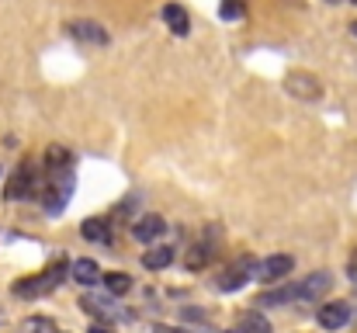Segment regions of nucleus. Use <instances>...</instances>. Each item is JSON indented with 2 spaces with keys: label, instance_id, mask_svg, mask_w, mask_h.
<instances>
[{
  "label": "nucleus",
  "instance_id": "f257e3e1",
  "mask_svg": "<svg viewBox=\"0 0 357 333\" xmlns=\"http://www.w3.org/2000/svg\"><path fill=\"white\" fill-rule=\"evenodd\" d=\"M49 174H52V184H45L42 205H45V212H63V205H66L70 195H73V174H70V167L49 170Z\"/></svg>",
  "mask_w": 357,
  "mask_h": 333
},
{
  "label": "nucleus",
  "instance_id": "f03ea898",
  "mask_svg": "<svg viewBox=\"0 0 357 333\" xmlns=\"http://www.w3.org/2000/svg\"><path fill=\"white\" fill-rule=\"evenodd\" d=\"M291 271H295V257H288V253H274V257H267V260L253 264V278H257V281H264V285L281 281V278H288Z\"/></svg>",
  "mask_w": 357,
  "mask_h": 333
},
{
  "label": "nucleus",
  "instance_id": "7ed1b4c3",
  "mask_svg": "<svg viewBox=\"0 0 357 333\" xmlns=\"http://www.w3.org/2000/svg\"><path fill=\"white\" fill-rule=\"evenodd\" d=\"M66 271H70L66 264H56L49 274H38V278H31V281H17V285H14V295H24V299H31V295L52 292V288L63 281V274H66Z\"/></svg>",
  "mask_w": 357,
  "mask_h": 333
},
{
  "label": "nucleus",
  "instance_id": "20e7f679",
  "mask_svg": "<svg viewBox=\"0 0 357 333\" xmlns=\"http://www.w3.org/2000/svg\"><path fill=\"white\" fill-rule=\"evenodd\" d=\"M291 288V299H323L330 288H333V278H330V271H312L309 278H302L298 285H288Z\"/></svg>",
  "mask_w": 357,
  "mask_h": 333
},
{
  "label": "nucleus",
  "instance_id": "39448f33",
  "mask_svg": "<svg viewBox=\"0 0 357 333\" xmlns=\"http://www.w3.org/2000/svg\"><path fill=\"white\" fill-rule=\"evenodd\" d=\"M316 320H319L323 330H340V327L351 323V306L347 302H326V306H319Z\"/></svg>",
  "mask_w": 357,
  "mask_h": 333
},
{
  "label": "nucleus",
  "instance_id": "423d86ee",
  "mask_svg": "<svg viewBox=\"0 0 357 333\" xmlns=\"http://www.w3.org/2000/svg\"><path fill=\"white\" fill-rule=\"evenodd\" d=\"M31 191H35V170H31V163H24L10 181H7V198L10 202H21V198H31Z\"/></svg>",
  "mask_w": 357,
  "mask_h": 333
},
{
  "label": "nucleus",
  "instance_id": "0eeeda50",
  "mask_svg": "<svg viewBox=\"0 0 357 333\" xmlns=\"http://www.w3.org/2000/svg\"><path fill=\"white\" fill-rule=\"evenodd\" d=\"M284 87H288V94H295V98H305V101H316V98L323 94V84H319L312 73H291Z\"/></svg>",
  "mask_w": 357,
  "mask_h": 333
},
{
  "label": "nucleus",
  "instance_id": "6e6552de",
  "mask_svg": "<svg viewBox=\"0 0 357 333\" xmlns=\"http://www.w3.org/2000/svg\"><path fill=\"white\" fill-rule=\"evenodd\" d=\"M70 35L77 42H87V45H108V31L98 21H73L70 24Z\"/></svg>",
  "mask_w": 357,
  "mask_h": 333
},
{
  "label": "nucleus",
  "instance_id": "1a4fd4ad",
  "mask_svg": "<svg viewBox=\"0 0 357 333\" xmlns=\"http://www.w3.org/2000/svg\"><path fill=\"white\" fill-rule=\"evenodd\" d=\"M160 17H163V24H167L174 35H188V31H191V14H188L181 3H163Z\"/></svg>",
  "mask_w": 357,
  "mask_h": 333
},
{
  "label": "nucleus",
  "instance_id": "9d476101",
  "mask_svg": "<svg viewBox=\"0 0 357 333\" xmlns=\"http://www.w3.org/2000/svg\"><path fill=\"white\" fill-rule=\"evenodd\" d=\"M163 232H167V222L160 219V216H142V219L132 225V236H135L139 243H156Z\"/></svg>",
  "mask_w": 357,
  "mask_h": 333
},
{
  "label": "nucleus",
  "instance_id": "9b49d317",
  "mask_svg": "<svg viewBox=\"0 0 357 333\" xmlns=\"http://www.w3.org/2000/svg\"><path fill=\"white\" fill-rule=\"evenodd\" d=\"M253 278V260L246 257V260H239V264H233L226 274H222V281H219V288L222 292H236V288H243L246 281Z\"/></svg>",
  "mask_w": 357,
  "mask_h": 333
},
{
  "label": "nucleus",
  "instance_id": "f8f14e48",
  "mask_svg": "<svg viewBox=\"0 0 357 333\" xmlns=\"http://www.w3.org/2000/svg\"><path fill=\"white\" fill-rule=\"evenodd\" d=\"M70 274H73V281H80V285H94V281H101V267H98V260H91V257L73 260V264H70Z\"/></svg>",
  "mask_w": 357,
  "mask_h": 333
},
{
  "label": "nucleus",
  "instance_id": "ddd939ff",
  "mask_svg": "<svg viewBox=\"0 0 357 333\" xmlns=\"http://www.w3.org/2000/svg\"><path fill=\"white\" fill-rule=\"evenodd\" d=\"M170 264H174V250H170V246H153V250L142 253V267H146V271H163V267H170Z\"/></svg>",
  "mask_w": 357,
  "mask_h": 333
},
{
  "label": "nucleus",
  "instance_id": "4468645a",
  "mask_svg": "<svg viewBox=\"0 0 357 333\" xmlns=\"http://www.w3.org/2000/svg\"><path fill=\"white\" fill-rule=\"evenodd\" d=\"M236 330L239 333H271V323H267V316H260V313H239Z\"/></svg>",
  "mask_w": 357,
  "mask_h": 333
},
{
  "label": "nucleus",
  "instance_id": "2eb2a0df",
  "mask_svg": "<svg viewBox=\"0 0 357 333\" xmlns=\"http://www.w3.org/2000/svg\"><path fill=\"white\" fill-rule=\"evenodd\" d=\"M87 313H94V316H101V320H115L119 313L112 309V299H98V295H84V302H80Z\"/></svg>",
  "mask_w": 357,
  "mask_h": 333
},
{
  "label": "nucleus",
  "instance_id": "dca6fc26",
  "mask_svg": "<svg viewBox=\"0 0 357 333\" xmlns=\"http://www.w3.org/2000/svg\"><path fill=\"white\" fill-rule=\"evenodd\" d=\"M80 232H84V239H91V243H105V239H108V222L105 219H84Z\"/></svg>",
  "mask_w": 357,
  "mask_h": 333
},
{
  "label": "nucleus",
  "instance_id": "f3484780",
  "mask_svg": "<svg viewBox=\"0 0 357 333\" xmlns=\"http://www.w3.org/2000/svg\"><path fill=\"white\" fill-rule=\"evenodd\" d=\"M101 281H105V288H108L112 295H125V292L132 288V278H128V274H121V271H108V274H101Z\"/></svg>",
  "mask_w": 357,
  "mask_h": 333
},
{
  "label": "nucleus",
  "instance_id": "a211bd4d",
  "mask_svg": "<svg viewBox=\"0 0 357 333\" xmlns=\"http://www.w3.org/2000/svg\"><path fill=\"white\" fill-rule=\"evenodd\" d=\"M45 167L49 170H63V167H73V156L63 149V146H49L45 149Z\"/></svg>",
  "mask_w": 357,
  "mask_h": 333
},
{
  "label": "nucleus",
  "instance_id": "6ab92c4d",
  "mask_svg": "<svg viewBox=\"0 0 357 333\" xmlns=\"http://www.w3.org/2000/svg\"><path fill=\"white\" fill-rule=\"evenodd\" d=\"M212 253H215L212 246H195V253H188V267H191V271H198L202 264H208V260H212Z\"/></svg>",
  "mask_w": 357,
  "mask_h": 333
},
{
  "label": "nucleus",
  "instance_id": "aec40b11",
  "mask_svg": "<svg viewBox=\"0 0 357 333\" xmlns=\"http://www.w3.org/2000/svg\"><path fill=\"white\" fill-rule=\"evenodd\" d=\"M226 21H236L239 14H243V0H222V10H219Z\"/></svg>",
  "mask_w": 357,
  "mask_h": 333
},
{
  "label": "nucleus",
  "instance_id": "412c9836",
  "mask_svg": "<svg viewBox=\"0 0 357 333\" xmlns=\"http://www.w3.org/2000/svg\"><path fill=\"white\" fill-rule=\"evenodd\" d=\"M347 278H351V281H357V250L351 253V260H347Z\"/></svg>",
  "mask_w": 357,
  "mask_h": 333
},
{
  "label": "nucleus",
  "instance_id": "4be33fe9",
  "mask_svg": "<svg viewBox=\"0 0 357 333\" xmlns=\"http://www.w3.org/2000/svg\"><path fill=\"white\" fill-rule=\"evenodd\" d=\"M153 333H184V330H177V327H163V323H156V327H153Z\"/></svg>",
  "mask_w": 357,
  "mask_h": 333
},
{
  "label": "nucleus",
  "instance_id": "5701e85b",
  "mask_svg": "<svg viewBox=\"0 0 357 333\" xmlns=\"http://www.w3.org/2000/svg\"><path fill=\"white\" fill-rule=\"evenodd\" d=\"M91 333H115V330H112L108 323H94V327H91Z\"/></svg>",
  "mask_w": 357,
  "mask_h": 333
},
{
  "label": "nucleus",
  "instance_id": "b1692460",
  "mask_svg": "<svg viewBox=\"0 0 357 333\" xmlns=\"http://www.w3.org/2000/svg\"><path fill=\"white\" fill-rule=\"evenodd\" d=\"M351 31H354V35H357V21H354V24H351Z\"/></svg>",
  "mask_w": 357,
  "mask_h": 333
},
{
  "label": "nucleus",
  "instance_id": "393cba45",
  "mask_svg": "<svg viewBox=\"0 0 357 333\" xmlns=\"http://www.w3.org/2000/svg\"><path fill=\"white\" fill-rule=\"evenodd\" d=\"M326 3H344V0H326Z\"/></svg>",
  "mask_w": 357,
  "mask_h": 333
},
{
  "label": "nucleus",
  "instance_id": "a878e982",
  "mask_svg": "<svg viewBox=\"0 0 357 333\" xmlns=\"http://www.w3.org/2000/svg\"><path fill=\"white\" fill-rule=\"evenodd\" d=\"M233 333H239V330H233Z\"/></svg>",
  "mask_w": 357,
  "mask_h": 333
},
{
  "label": "nucleus",
  "instance_id": "bb28decb",
  "mask_svg": "<svg viewBox=\"0 0 357 333\" xmlns=\"http://www.w3.org/2000/svg\"><path fill=\"white\" fill-rule=\"evenodd\" d=\"M354 3H357V0H354Z\"/></svg>",
  "mask_w": 357,
  "mask_h": 333
}]
</instances>
